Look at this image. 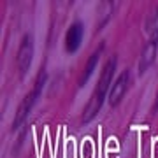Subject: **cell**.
<instances>
[{
    "mask_svg": "<svg viewBox=\"0 0 158 158\" xmlns=\"http://www.w3.org/2000/svg\"><path fill=\"white\" fill-rule=\"evenodd\" d=\"M46 77H48V76H46V72H44V70H40L39 76H37V81H35L34 88L30 90V93L25 97V100L21 102V106L18 107V113H16V116H14V123H12V128H14V130L19 128V127L25 123L27 116L30 114L32 107L35 106V102H37V98H39L40 91H42V88H44Z\"/></svg>",
    "mask_w": 158,
    "mask_h": 158,
    "instance_id": "obj_2",
    "label": "cell"
},
{
    "mask_svg": "<svg viewBox=\"0 0 158 158\" xmlns=\"http://www.w3.org/2000/svg\"><path fill=\"white\" fill-rule=\"evenodd\" d=\"M100 51H102V46L95 51V53H93V55H91L90 58H88V62H86V67H85V72H83V77H81V81H79V86H85V85H86V81L90 79L91 72L95 70L97 62H98V56H100Z\"/></svg>",
    "mask_w": 158,
    "mask_h": 158,
    "instance_id": "obj_6",
    "label": "cell"
},
{
    "mask_svg": "<svg viewBox=\"0 0 158 158\" xmlns=\"http://www.w3.org/2000/svg\"><path fill=\"white\" fill-rule=\"evenodd\" d=\"M81 40H83V25L76 21L69 27L67 34H65V49H67V53H76L81 46Z\"/></svg>",
    "mask_w": 158,
    "mask_h": 158,
    "instance_id": "obj_4",
    "label": "cell"
},
{
    "mask_svg": "<svg viewBox=\"0 0 158 158\" xmlns=\"http://www.w3.org/2000/svg\"><path fill=\"white\" fill-rule=\"evenodd\" d=\"M32 56H34V37L30 34H27L25 39L21 40V46H19V51H18V56H16L18 69H19L21 74H25L30 69Z\"/></svg>",
    "mask_w": 158,
    "mask_h": 158,
    "instance_id": "obj_3",
    "label": "cell"
},
{
    "mask_svg": "<svg viewBox=\"0 0 158 158\" xmlns=\"http://www.w3.org/2000/svg\"><path fill=\"white\" fill-rule=\"evenodd\" d=\"M158 109V95H156V98H155V107H153V111H156Z\"/></svg>",
    "mask_w": 158,
    "mask_h": 158,
    "instance_id": "obj_7",
    "label": "cell"
},
{
    "mask_svg": "<svg viewBox=\"0 0 158 158\" xmlns=\"http://www.w3.org/2000/svg\"><path fill=\"white\" fill-rule=\"evenodd\" d=\"M128 79H130V72H128V70L121 72V76H119L118 81L114 83L113 90H111V93H109V104H111V106H116V104L123 98L125 90H127V85H128Z\"/></svg>",
    "mask_w": 158,
    "mask_h": 158,
    "instance_id": "obj_5",
    "label": "cell"
},
{
    "mask_svg": "<svg viewBox=\"0 0 158 158\" xmlns=\"http://www.w3.org/2000/svg\"><path fill=\"white\" fill-rule=\"evenodd\" d=\"M114 70H116V56H111L109 62L106 63V67L102 69L98 83H97V86H95V93H93V97L90 98V102H88V106H86V109H85V113H83V121L93 119L97 116V113L100 111L102 104L106 100V93H107V90H109V85H111V81H113Z\"/></svg>",
    "mask_w": 158,
    "mask_h": 158,
    "instance_id": "obj_1",
    "label": "cell"
}]
</instances>
